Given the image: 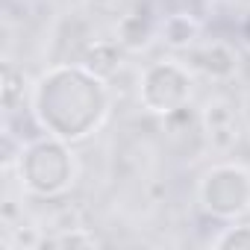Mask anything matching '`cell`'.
I'll return each mask as SVG.
<instances>
[{
    "instance_id": "1",
    "label": "cell",
    "mask_w": 250,
    "mask_h": 250,
    "mask_svg": "<svg viewBox=\"0 0 250 250\" xmlns=\"http://www.w3.org/2000/svg\"><path fill=\"white\" fill-rule=\"evenodd\" d=\"M218 247H250V227H235L215 241Z\"/></svg>"
}]
</instances>
